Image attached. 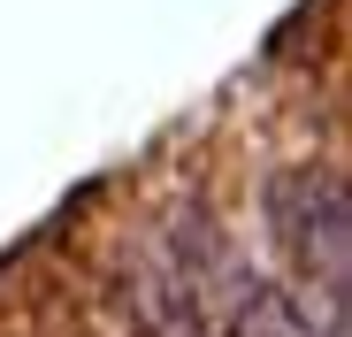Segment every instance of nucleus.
Here are the masks:
<instances>
[{
	"instance_id": "nucleus-1",
	"label": "nucleus",
	"mask_w": 352,
	"mask_h": 337,
	"mask_svg": "<svg viewBox=\"0 0 352 337\" xmlns=\"http://www.w3.org/2000/svg\"><path fill=\"white\" fill-rule=\"evenodd\" d=\"M261 222L276 253L299 268V292H322L344 307L352 284V192H344V168L329 161H291L261 184Z\"/></svg>"
}]
</instances>
